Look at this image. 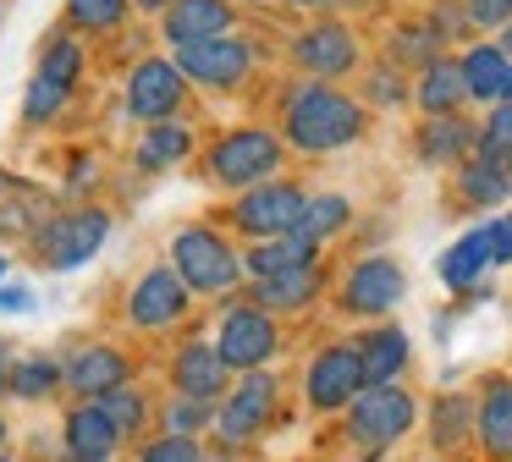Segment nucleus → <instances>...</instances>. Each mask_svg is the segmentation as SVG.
<instances>
[{"instance_id":"obj_1","label":"nucleus","mask_w":512,"mask_h":462,"mask_svg":"<svg viewBox=\"0 0 512 462\" xmlns=\"http://www.w3.org/2000/svg\"><path fill=\"white\" fill-rule=\"evenodd\" d=\"M358 132H364V105H358V99H347L342 88L303 83L298 94L287 99V138L298 143L303 154L347 149Z\"/></svg>"},{"instance_id":"obj_2","label":"nucleus","mask_w":512,"mask_h":462,"mask_svg":"<svg viewBox=\"0 0 512 462\" xmlns=\"http://www.w3.org/2000/svg\"><path fill=\"white\" fill-rule=\"evenodd\" d=\"M413 396L402 391L397 380L391 385H364V391L347 402V435L358 440V446H369V451H386V446H397L402 435H408V424H413Z\"/></svg>"},{"instance_id":"obj_3","label":"nucleus","mask_w":512,"mask_h":462,"mask_svg":"<svg viewBox=\"0 0 512 462\" xmlns=\"http://www.w3.org/2000/svg\"><path fill=\"white\" fill-rule=\"evenodd\" d=\"M111 237V215L105 209H72V215L45 220V231H34V253L45 270H78L100 253V242Z\"/></svg>"},{"instance_id":"obj_4","label":"nucleus","mask_w":512,"mask_h":462,"mask_svg":"<svg viewBox=\"0 0 512 462\" xmlns=\"http://www.w3.org/2000/svg\"><path fill=\"white\" fill-rule=\"evenodd\" d=\"M204 165H210V182L221 187H259L281 165V138L265 127H237L215 143Z\"/></svg>"},{"instance_id":"obj_5","label":"nucleus","mask_w":512,"mask_h":462,"mask_svg":"<svg viewBox=\"0 0 512 462\" xmlns=\"http://www.w3.org/2000/svg\"><path fill=\"white\" fill-rule=\"evenodd\" d=\"M171 264H177V275L193 286V292H232L237 275H243V264H237V253L226 248V237H215V231H204V226L177 231Z\"/></svg>"},{"instance_id":"obj_6","label":"nucleus","mask_w":512,"mask_h":462,"mask_svg":"<svg viewBox=\"0 0 512 462\" xmlns=\"http://www.w3.org/2000/svg\"><path fill=\"white\" fill-rule=\"evenodd\" d=\"M78 72H83V44L72 39V33H56V39L45 44V61H39L34 83H28V94H23V121H28V127L50 121L61 105H67Z\"/></svg>"},{"instance_id":"obj_7","label":"nucleus","mask_w":512,"mask_h":462,"mask_svg":"<svg viewBox=\"0 0 512 462\" xmlns=\"http://www.w3.org/2000/svg\"><path fill=\"white\" fill-rule=\"evenodd\" d=\"M303 209H309V198L298 193V187H287V182H259V187H248L243 198H237V209H232V220L248 231V237H292V231L303 226Z\"/></svg>"},{"instance_id":"obj_8","label":"nucleus","mask_w":512,"mask_h":462,"mask_svg":"<svg viewBox=\"0 0 512 462\" xmlns=\"http://www.w3.org/2000/svg\"><path fill=\"white\" fill-rule=\"evenodd\" d=\"M177 66L204 88H237L254 66V50L237 33H221V39H199V44H177Z\"/></svg>"},{"instance_id":"obj_9","label":"nucleus","mask_w":512,"mask_h":462,"mask_svg":"<svg viewBox=\"0 0 512 462\" xmlns=\"http://www.w3.org/2000/svg\"><path fill=\"white\" fill-rule=\"evenodd\" d=\"M402 292H408L402 264L375 253V259H358L353 264V275H347V286H342V308H347V314H358V319H380V314H391V308L402 303Z\"/></svg>"},{"instance_id":"obj_10","label":"nucleus","mask_w":512,"mask_h":462,"mask_svg":"<svg viewBox=\"0 0 512 462\" xmlns=\"http://www.w3.org/2000/svg\"><path fill=\"white\" fill-rule=\"evenodd\" d=\"M182 94H188V72L177 61H160V55L155 61H138L133 77H127V116L166 121L182 105Z\"/></svg>"},{"instance_id":"obj_11","label":"nucleus","mask_w":512,"mask_h":462,"mask_svg":"<svg viewBox=\"0 0 512 462\" xmlns=\"http://www.w3.org/2000/svg\"><path fill=\"white\" fill-rule=\"evenodd\" d=\"M221 358L232 363V369H259V363H270V352H276V319H270V308H232V314L221 319Z\"/></svg>"},{"instance_id":"obj_12","label":"nucleus","mask_w":512,"mask_h":462,"mask_svg":"<svg viewBox=\"0 0 512 462\" xmlns=\"http://www.w3.org/2000/svg\"><path fill=\"white\" fill-rule=\"evenodd\" d=\"M364 385L369 380H364V358H358V347H325L320 358L309 363V402L320 407V413L347 407Z\"/></svg>"},{"instance_id":"obj_13","label":"nucleus","mask_w":512,"mask_h":462,"mask_svg":"<svg viewBox=\"0 0 512 462\" xmlns=\"http://www.w3.org/2000/svg\"><path fill=\"white\" fill-rule=\"evenodd\" d=\"M188 292L193 286L182 281L171 264H160V270H149L144 281L133 286V297H127V319L144 325V330H160V325H171V319L188 314Z\"/></svg>"},{"instance_id":"obj_14","label":"nucleus","mask_w":512,"mask_h":462,"mask_svg":"<svg viewBox=\"0 0 512 462\" xmlns=\"http://www.w3.org/2000/svg\"><path fill=\"white\" fill-rule=\"evenodd\" d=\"M292 55H298V66L314 77H342V72H353V61H358V39L342 22H314V28L298 33Z\"/></svg>"},{"instance_id":"obj_15","label":"nucleus","mask_w":512,"mask_h":462,"mask_svg":"<svg viewBox=\"0 0 512 462\" xmlns=\"http://www.w3.org/2000/svg\"><path fill=\"white\" fill-rule=\"evenodd\" d=\"M270 407H276V380H270V374H259V369H248V380L221 402V418H215V424H221V440L259 435V429H265V418H270Z\"/></svg>"},{"instance_id":"obj_16","label":"nucleus","mask_w":512,"mask_h":462,"mask_svg":"<svg viewBox=\"0 0 512 462\" xmlns=\"http://www.w3.org/2000/svg\"><path fill=\"white\" fill-rule=\"evenodd\" d=\"M160 28L171 44H199L232 33V0H171L160 11Z\"/></svg>"},{"instance_id":"obj_17","label":"nucleus","mask_w":512,"mask_h":462,"mask_svg":"<svg viewBox=\"0 0 512 462\" xmlns=\"http://www.w3.org/2000/svg\"><path fill=\"white\" fill-rule=\"evenodd\" d=\"M171 380H177V391L193 396V402H215V396L226 391V380H232V363L221 358V347H210V341H193V347L177 352V369H171Z\"/></svg>"},{"instance_id":"obj_18","label":"nucleus","mask_w":512,"mask_h":462,"mask_svg":"<svg viewBox=\"0 0 512 462\" xmlns=\"http://www.w3.org/2000/svg\"><path fill=\"white\" fill-rule=\"evenodd\" d=\"M474 440L485 446V457H512V380L490 374L479 391V413H474Z\"/></svg>"},{"instance_id":"obj_19","label":"nucleus","mask_w":512,"mask_h":462,"mask_svg":"<svg viewBox=\"0 0 512 462\" xmlns=\"http://www.w3.org/2000/svg\"><path fill=\"white\" fill-rule=\"evenodd\" d=\"M122 440L127 435L111 424V413H105L100 402H83V407H72V413H67V451L78 462H111Z\"/></svg>"},{"instance_id":"obj_20","label":"nucleus","mask_w":512,"mask_h":462,"mask_svg":"<svg viewBox=\"0 0 512 462\" xmlns=\"http://www.w3.org/2000/svg\"><path fill=\"white\" fill-rule=\"evenodd\" d=\"M490 264H496V231H490V220H485L479 231L457 237L452 248L441 253V264H435V270H441V281L452 286V292H463V286H474Z\"/></svg>"},{"instance_id":"obj_21","label":"nucleus","mask_w":512,"mask_h":462,"mask_svg":"<svg viewBox=\"0 0 512 462\" xmlns=\"http://www.w3.org/2000/svg\"><path fill=\"white\" fill-rule=\"evenodd\" d=\"M67 385L78 396H111L116 385H127V358L116 347H83L67 363Z\"/></svg>"},{"instance_id":"obj_22","label":"nucleus","mask_w":512,"mask_h":462,"mask_svg":"<svg viewBox=\"0 0 512 462\" xmlns=\"http://www.w3.org/2000/svg\"><path fill=\"white\" fill-rule=\"evenodd\" d=\"M314 292H320V264H292V270H281V275H265V281H254V303L270 308V314L309 308Z\"/></svg>"},{"instance_id":"obj_23","label":"nucleus","mask_w":512,"mask_h":462,"mask_svg":"<svg viewBox=\"0 0 512 462\" xmlns=\"http://www.w3.org/2000/svg\"><path fill=\"white\" fill-rule=\"evenodd\" d=\"M507 72H512V55L501 44H474L463 55V83L468 99H485V105H501L507 99Z\"/></svg>"},{"instance_id":"obj_24","label":"nucleus","mask_w":512,"mask_h":462,"mask_svg":"<svg viewBox=\"0 0 512 462\" xmlns=\"http://www.w3.org/2000/svg\"><path fill=\"white\" fill-rule=\"evenodd\" d=\"M413 99H419L430 116H452L457 105L468 99V83H463V61H430L424 66V77H419V88H413Z\"/></svg>"},{"instance_id":"obj_25","label":"nucleus","mask_w":512,"mask_h":462,"mask_svg":"<svg viewBox=\"0 0 512 462\" xmlns=\"http://www.w3.org/2000/svg\"><path fill=\"white\" fill-rule=\"evenodd\" d=\"M358 358H364V380L369 385H391L402 374V363H408V336H402L397 325H380L375 336L358 341Z\"/></svg>"},{"instance_id":"obj_26","label":"nucleus","mask_w":512,"mask_h":462,"mask_svg":"<svg viewBox=\"0 0 512 462\" xmlns=\"http://www.w3.org/2000/svg\"><path fill=\"white\" fill-rule=\"evenodd\" d=\"M193 149V132L182 127V121H149V132H144V143H138V165L144 171H166V165H177L182 154Z\"/></svg>"},{"instance_id":"obj_27","label":"nucleus","mask_w":512,"mask_h":462,"mask_svg":"<svg viewBox=\"0 0 512 462\" xmlns=\"http://www.w3.org/2000/svg\"><path fill=\"white\" fill-rule=\"evenodd\" d=\"M507 187H512V165L507 160H490V154L468 160L463 176H457V193H463L468 204H501Z\"/></svg>"},{"instance_id":"obj_28","label":"nucleus","mask_w":512,"mask_h":462,"mask_svg":"<svg viewBox=\"0 0 512 462\" xmlns=\"http://www.w3.org/2000/svg\"><path fill=\"white\" fill-rule=\"evenodd\" d=\"M419 149H424V160H457V154L479 149V127H468L457 110H452V116H430Z\"/></svg>"},{"instance_id":"obj_29","label":"nucleus","mask_w":512,"mask_h":462,"mask_svg":"<svg viewBox=\"0 0 512 462\" xmlns=\"http://www.w3.org/2000/svg\"><path fill=\"white\" fill-rule=\"evenodd\" d=\"M314 242H303L298 231L292 237H265L254 253H248V270H254V281H265V275H281V270H292V264H314Z\"/></svg>"},{"instance_id":"obj_30","label":"nucleus","mask_w":512,"mask_h":462,"mask_svg":"<svg viewBox=\"0 0 512 462\" xmlns=\"http://www.w3.org/2000/svg\"><path fill=\"white\" fill-rule=\"evenodd\" d=\"M347 220H353V204H347L342 193H320V198H309V209H303L298 237L320 248V242H325V237H336V231H342Z\"/></svg>"},{"instance_id":"obj_31","label":"nucleus","mask_w":512,"mask_h":462,"mask_svg":"<svg viewBox=\"0 0 512 462\" xmlns=\"http://www.w3.org/2000/svg\"><path fill=\"white\" fill-rule=\"evenodd\" d=\"M474 413H479V402H468V396H441L435 402V446L441 451L463 446L474 435Z\"/></svg>"},{"instance_id":"obj_32","label":"nucleus","mask_w":512,"mask_h":462,"mask_svg":"<svg viewBox=\"0 0 512 462\" xmlns=\"http://www.w3.org/2000/svg\"><path fill=\"white\" fill-rule=\"evenodd\" d=\"M67 380V369L50 358H23L12 369V396H23V402H39V396H50V385Z\"/></svg>"},{"instance_id":"obj_33","label":"nucleus","mask_w":512,"mask_h":462,"mask_svg":"<svg viewBox=\"0 0 512 462\" xmlns=\"http://www.w3.org/2000/svg\"><path fill=\"white\" fill-rule=\"evenodd\" d=\"M127 6H133V0H67V22L100 33V28H116V22L127 17Z\"/></svg>"},{"instance_id":"obj_34","label":"nucleus","mask_w":512,"mask_h":462,"mask_svg":"<svg viewBox=\"0 0 512 462\" xmlns=\"http://www.w3.org/2000/svg\"><path fill=\"white\" fill-rule=\"evenodd\" d=\"M100 407L111 413V424L122 429V435H138V429H144V418H149L144 396H138V391H127V385H116L111 396H100Z\"/></svg>"},{"instance_id":"obj_35","label":"nucleus","mask_w":512,"mask_h":462,"mask_svg":"<svg viewBox=\"0 0 512 462\" xmlns=\"http://www.w3.org/2000/svg\"><path fill=\"white\" fill-rule=\"evenodd\" d=\"M479 154H490V160H512V99H501V105L490 110V121L479 127Z\"/></svg>"},{"instance_id":"obj_36","label":"nucleus","mask_w":512,"mask_h":462,"mask_svg":"<svg viewBox=\"0 0 512 462\" xmlns=\"http://www.w3.org/2000/svg\"><path fill=\"white\" fill-rule=\"evenodd\" d=\"M138 462H199V440H193V435H177V429H171L166 440H149Z\"/></svg>"},{"instance_id":"obj_37","label":"nucleus","mask_w":512,"mask_h":462,"mask_svg":"<svg viewBox=\"0 0 512 462\" xmlns=\"http://www.w3.org/2000/svg\"><path fill=\"white\" fill-rule=\"evenodd\" d=\"M166 424L177 429V435H193V429L204 424V402H193V396H182V402L166 407Z\"/></svg>"},{"instance_id":"obj_38","label":"nucleus","mask_w":512,"mask_h":462,"mask_svg":"<svg viewBox=\"0 0 512 462\" xmlns=\"http://www.w3.org/2000/svg\"><path fill=\"white\" fill-rule=\"evenodd\" d=\"M468 22H479V28H507L512 11H507V0H468Z\"/></svg>"},{"instance_id":"obj_39","label":"nucleus","mask_w":512,"mask_h":462,"mask_svg":"<svg viewBox=\"0 0 512 462\" xmlns=\"http://www.w3.org/2000/svg\"><path fill=\"white\" fill-rule=\"evenodd\" d=\"M490 231H496V264H512V215L490 220Z\"/></svg>"},{"instance_id":"obj_40","label":"nucleus","mask_w":512,"mask_h":462,"mask_svg":"<svg viewBox=\"0 0 512 462\" xmlns=\"http://www.w3.org/2000/svg\"><path fill=\"white\" fill-rule=\"evenodd\" d=\"M375 99H380V105L402 99V83H391V72H375Z\"/></svg>"},{"instance_id":"obj_41","label":"nucleus","mask_w":512,"mask_h":462,"mask_svg":"<svg viewBox=\"0 0 512 462\" xmlns=\"http://www.w3.org/2000/svg\"><path fill=\"white\" fill-rule=\"evenodd\" d=\"M0 308L23 314V308H28V292H23V286H0Z\"/></svg>"},{"instance_id":"obj_42","label":"nucleus","mask_w":512,"mask_h":462,"mask_svg":"<svg viewBox=\"0 0 512 462\" xmlns=\"http://www.w3.org/2000/svg\"><path fill=\"white\" fill-rule=\"evenodd\" d=\"M94 182V160H72V187Z\"/></svg>"},{"instance_id":"obj_43","label":"nucleus","mask_w":512,"mask_h":462,"mask_svg":"<svg viewBox=\"0 0 512 462\" xmlns=\"http://www.w3.org/2000/svg\"><path fill=\"white\" fill-rule=\"evenodd\" d=\"M133 6H138V11H166L171 0H133Z\"/></svg>"},{"instance_id":"obj_44","label":"nucleus","mask_w":512,"mask_h":462,"mask_svg":"<svg viewBox=\"0 0 512 462\" xmlns=\"http://www.w3.org/2000/svg\"><path fill=\"white\" fill-rule=\"evenodd\" d=\"M501 50L512 55V22H507V28H501Z\"/></svg>"},{"instance_id":"obj_45","label":"nucleus","mask_w":512,"mask_h":462,"mask_svg":"<svg viewBox=\"0 0 512 462\" xmlns=\"http://www.w3.org/2000/svg\"><path fill=\"white\" fill-rule=\"evenodd\" d=\"M0 385H12V369H6V358H0Z\"/></svg>"},{"instance_id":"obj_46","label":"nucleus","mask_w":512,"mask_h":462,"mask_svg":"<svg viewBox=\"0 0 512 462\" xmlns=\"http://www.w3.org/2000/svg\"><path fill=\"white\" fill-rule=\"evenodd\" d=\"M287 6H325V0H287Z\"/></svg>"},{"instance_id":"obj_47","label":"nucleus","mask_w":512,"mask_h":462,"mask_svg":"<svg viewBox=\"0 0 512 462\" xmlns=\"http://www.w3.org/2000/svg\"><path fill=\"white\" fill-rule=\"evenodd\" d=\"M507 99H512V72H507Z\"/></svg>"},{"instance_id":"obj_48","label":"nucleus","mask_w":512,"mask_h":462,"mask_svg":"<svg viewBox=\"0 0 512 462\" xmlns=\"http://www.w3.org/2000/svg\"><path fill=\"white\" fill-rule=\"evenodd\" d=\"M0 440H6V418H0Z\"/></svg>"},{"instance_id":"obj_49","label":"nucleus","mask_w":512,"mask_h":462,"mask_svg":"<svg viewBox=\"0 0 512 462\" xmlns=\"http://www.w3.org/2000/svg\"><path fill=\"white\" fill-rule=\"evenodd\" d=\"M0 275H6V259H0Z\"/></svg>"},{"instance_id":"obj_50","label":"nucleus","mask_w":512,"mask_h":462,"mask_svg":"<svg viewBox=\"0 0 512 462\" xmlns=\"http://www.w3.org/2000/svg\"><path fill=\"white\" fill-rule=\"evenodd\" d=\"M0 462H12V457H0Z\"/></svg>"},{"instance_id":"obj_51","label":"nucleus","mask_w":512,"mask_h":462,"mask_svg":"<svg viewBox=\"0 0 512 462\" xmlns=\"http://www.w3.org/2000/svg\"><path fill=\"white\" fill-rule=\"evenodd\" d=\"M507 11H512V0H507Z\"/></svg>"}]
</instances>
